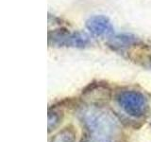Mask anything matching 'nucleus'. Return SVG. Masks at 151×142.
I'll return each instance as SVG.
<instances>
[{
	"instance_id": "nucleus-6",
	"label": "nucleus",
	"mask_w": 151,
	"mask_h": 142,
	"mask_svg": "<svg viewBox=\"0 0 151 142\" xmlns=\"http://www.w3.org/2000/svg\"><path fill=\"white\" fill-rule=\"evenodd\" d=\"M61 120V117L60 113L58 112H49L48 114V132L50 133L52 130H54L55 128L58 126Z\"/></svg>"
},
{
	"instance_id": "nucleus-5",
	"label": "nucleus",
	"mask_w": 151,
	"mask_h": 142,
	"mask_svg": "<svg viewBox=\"0 0 151 142\" xmlns=\"http://www.w3.org/2000/svg\"><path fill=\"white\" fill-rule=\"evenodd\" d=\"M50 142H76V131L72 125L63 128L55 135Z\"/></svg>"
},
{
	"instance_id": "nucleus-1",
	"label": "nucleus",
	"mask_w": 151,
	"mask_h": 142,
	"mask_svg": "<svg viewBox=\"0 0 151 142\" xmlns=\"http://www.w3.org/2000/svg\"><path fill=\"white\" fill-rule=\"evenodd\" d=\"M79 118L86 129L83 142H118L122 128L115 115L100 106H88L79 112Z\"/></svg>"
},
{
	"instance_id": "nucleus-2",
	"label": "nucleus",
	"mask_w": 151,
	"mask_h": 142,
	"mask_svg": "<svg viewBox=\"0 0 151 142\" xmlns=\"http://www.w3.org/2000/svg\"><path fill=\"white\" fill-rule=\"evenodd\" d=\"M118 105L127 115L141 118L147 115L148 101L143 93L135 90H124L116 95Z\"/></svg>"
},
{
	"instance_id": "nucleus-3",
	"label": "nucleus",
	"mask_w": 151,
	"mask_h": 142,
	"mask_svg": "<svg viewBox=\"0 0 151 142\" xmlns=\"http://www.w3.org/2000/svg\"><path fill=\"white\" fill-rule=\"evenodd\" d=\"M90 43L88 35L83 32L57 31L49 34V44L57 46L84 47Z\"/></svg>"
},
{
	"instance_id": "nucleus-4",
	"label": "nucleus",
	"mask_w": 151,
	"mask_h": 142,
	"mask_svg": "<svg viewBox=\"0 0 151 142\" xmlns=\"http://www.w3.org/2000/svg\"><path fill=\"white\" fill-rule=\"evenodd\" d=\"M87 30L96 36H109L113 33L111 20L104 15H94L86 21Z\"/></svg>"
}]
</instances>
